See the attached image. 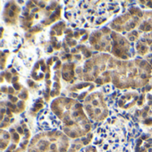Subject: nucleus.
Segmentation results:
<instances>
[]
</instances>
